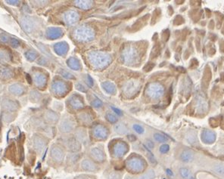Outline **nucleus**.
I'll return each instance as SVG.
<instances>
[{"instance_id":"obj_23","label":"nucleus","mask_w":224,"mask_h":179,"mask_svg":"<svg viewBox=\"0 0 224 179\" xmlns=\"http://www.w3.org/2000/svg\"><path fill=\"white\" fill-rule=\"evenodd\" d=\"M73 128V124L72 122H69V121H65V122H62L61 125V128L62 131L64 132H69L72 131Z\"/></svg>"},{"instance_id":"obj_20","label":"nucleus","mask_w":224,"mask_h":179,"mask_svg":"<svg viewBox=\"0 0 224 179\" xmlns=\"http://www.w3.org/2000/svg\"><path fill=\"white\" fill-rule=\"evenodd\" d=\"M70 103H71V105L74 108H81L84 107V102H83L82 98H80L79 96H74L72 97L71 100H70Z\"/></svg>"},{"instance_id":"obj_9","label":"nucleus","mask_w":224,"mask_h":179,"mask_svg":"<svg viewBox=\"0 0 224 179\" xmlns=\"http://www.w3.org/2000/svg\"><path fill=\"white\" fill-rule=\"evenodd\" d=\"M138 89H139V84L136 81L128 82L124 86V92L126 95H133Z\"/></svg>"},{"instance_id":"obj_4","label":"nucleus","mask_w":224,"mask_h":179,"mask_svg":"<svg viewBox=\"0 0 224 179\" xmlns=\"http://www.w3.org/2000/svg\"><path fill=\"white\" fill-rule=\"evenodd\" d=\"M146 92L148 96L151 98H159L163 95L164 89L161 84L158 82H151L148 85Z\"/></svg>"},{"instance_id":"obj_27","label":"nucleus","mask_w":224,"mask_h":179,"mask_svg":"<svg viewBox=\"0 0 224 179\" xmlns=\"http://www.w3.org/2000/svg\"><path fill=\"white\" fill-rule=\"evenodd\" d=\"M155 178V172L154 170L151 169V170L148 171L145 174H143L139 179H154Z\"/></svg>"},{"instance_id":"obj_15","label":"nucleus","mask_w":224,"mask_h":179,"mask_svg":"<svg viewBox=\"0 0 224 179\" xmlns=\"http://www.w3.org/2000/svg\"><path fill=\"white\" fill-rule=\"evenodd\" d=\"M101 87L106 92L109 94H114L116 92L115 86L110 82H103L101 83Z\"/></svg>"},{"instance_id":"obj_35","label":"nucleus","mask_w":224,"mask_h":179,"mask_svg":"<svg viewBox=\"0 0 224 179\" xmlns=\"http://www.w3.org/2000/svg\"><path fill=\"white\" fill-rule=\"evenodd\" d=\"M154 66H155V64H153V63H148V64L145 66L144 69H145V71H150V70H151V69L154 67Z\"/></svg>"},{"instance_id":"obj_12","label":"nucleus","mask_w":224,"mask_h":179,"mask_svg":"<svg viewBox=\"0 0 224 179\" xmlns=\"http://www.w3.org/2000/svg\"><path fill=\"white\" fill-rule=\"evenodd\" d=\"M83 169L87 172H95L98 169L96 165L90 160H84L81 163Z\"/></svg>"},{"instance_id":"obj_40","label":"nucleus","mask_w":224,"mask_h":179,"mask_svg":"<svg viewBox=\"0 0 224 179\" xmlns=\"http://www.w3.org/2000/svg\"><path fill=\"white\" fill-rule=\"evenodd\" d=\"M77 179H90L88 176H86V175H80L77 178Z\"/></svg>"},{"instance_id":"obj_32","label":"nucleus","mask_w":224,"mask_h":179,"mask_svg":"<svg viewBox=\"0 0 224 179\" xmlns=\"http://www.w3.org/2000/svg\"><path fill=\"white\" fill-rule=\"evenodd\" d=\"M170 150V147H169L168 144H163L162 146H161L160 147V152L162 153H166L169 151Z\"/></svg>"},{"instance_id":"obj_39","label":"nucleus","mask_w":224,"mask_h":179,"mask_svg":"<svg viewBox=\"0 0 224 179\" xmlns=\"http://www.w3.org/2000/svg\"><path fill=\"white\" fill-rule=\"evenodd\" d=\"M78 86H80V88H78V89H79V90L82 91V92H87V90H86V89H84V86H81V85H80V84H78Z\"/></svg>"},{"instance_id":"obj_36","label":"nucleus","mask_w":224,"mask_h":179,"mask_svg":"<svg viewBox=\"0 0 224 179\" xmlns=\"http://www.w3.org/2000/svg\"><path fill=\"white\" fill-rule=\"evenodd\" d=\"M112 109L113 110V111H114V112L116 113V114H118L119 116H122V115H123V113H122V111H120V110L117 109V108H116V107H112Z\"/></svg>"},{"instance_id":"obj_22","label":"nucleus","mask_w":224,"mask_h":179,"mask_svg":"<svg viewBox=\"0 0 224 179\" xmlns=\"http://www.w3.org/2000/svg\"><path fill=\"white\" fill-rule=\"evenodd\" d=\"M68 147L72 151H78L80 149V144L76 140L70 139L68 142Z\"/></svg>"},{"instance_id":"obj_30","label":"nucleus","mask_w":224,"mask_h":179,"mask_svg":"<svg viewBox=\"0 0 224 179\" xmlns=\"http://www.w3.org/2000/svg\"><path fill=\"white\" fill-rule=\"evenodd\" d=\"M106 119H108L109 122L111 123H115L117 122V118L114 115H113L112 114H108L106 115Z\"/></svg>"},{"instance_id":"obj_5","label":"nucleus","mask_w":224,"mask_h":179,"mask_svg":"<svg viewBox=\"0 0 224 179\" xmlns=\"http://www.w3.org/2000/svg\"><path fill=\"white\" fill-rule=\"evenodd\" d=\"M122 58L123 61L127 64H133L138 58V53L133 47H127L123 50L122 53Z\"/></svg>"},{"instance_id":"obj_14","label":"nucleus","mask_w":224,"mask_h":179,"mask_svg":"<svg viewBox=\"0 0 224 179\" xmlns=\"http://www.w3.org/2000/svg\"><path fill=\"white\" fill-rule=\"evenodd\" d=\"M180 158L185 163H189L192 161L194 158V153L192 150H186L181 153Z\"/></svg>"},{"instance_id":"obj_24","label":"nucleus","mask_w":224,"mask_h":179,"mask_svg":"<svg viewBox=\"0 0 224 179\" xmlns=\"http://www.w3.org/2000/svg\"><path fill=\"white\" fill-rule=\"evenodd\" d=\"M212 170L217 175L220 176H224V165L223 164H216L212 167Z\"/></svg>"},{"instance_id":"obj_7","label":"nucleus","mask_w":224,"mask_h":179,"mask_svg":"<svg viewBox=\"0 0 224 179\" xmlns=\"http://www.w3.org/2000/svg\"><path fill=\"white\" fill-rule=\"evenodd\" d=\"M108 130L104 125H97L93 130V135L95 139L99 140H105L108 136Z\"/></svg>"},{"instance_id":"obj_31","label":"nucleus","mask_w":224,"mask_h":179,"mask_svg":"<svg viewBox=\"0 0 224 179\" xmlns=\"http://www.w3.org/2000/svg\"><path fill=\"white\" fill-rule=\"evenodd\" d=\"M91 105H92V107H101V105H102V101H101V100L98 99V98H96V99L94 100L91 103Z\"/></svg>"},{"instance_id":"obj_21","label":"nucleus","mask_w":224,"mask_h":179,"mask_svg":"<svg viewBox=\"0 0 224 179\" xmlns=\"http://www.w3.org/2000/svg\"><path fill=\"white\" fill-rule=\"evenodd\" d=\"M67 64L68 66L71 69L75 70H79L80 69V64L79 61L77 59L74 58H71L67 61Z\"/></svg>"},{"instance_id":"obj_19","label":"nucleus","mask_w":224,"mask_h":179,"mask_svg":"<svg viewBox=\"0 0 224 179\" xmlns=\"http://www.w3.org/2000/svg\"><path fill=\"white\" fill-rule=\"evenodd\" d=\"M47 35L49 38H58L62 35V30L58 29V28H51L48 30Z\"/></svg>"},{"instance_id":"obj_16","label":"nucleus","mask_w":224,"mask_h":179,"mask_svg":"<svg viewBox=\"0 0 224 179\" xmlns=\"http://www.w3.org/2000/svg\"><path fill=\"white\" fill-rule=\"evenodd\" d=\"M53 89L57 94H64L65 92H67V87L65 83L56 82L53 85Z\"/></svg>"},{"instance_id":"obj_38","label":"nucleus","mask_w":224,"mask_h":179,"mask_svg":"<svg viewBox=\"0 0 224 179\" xmlns=\"http://www.w3.org/2000/svg\"><path fill=\"white\" fill-rule=\"evenodd\" d=\"M147 144H148V146L149 148L152 149L153 147H154V143L152 142V141H148V142H147Z\"/></svg>"},{"instance_id":"obj_26","label":"nucleus","mask_w":224,"mask_h":179,"mask_svg":"<svg viewBox=\"0 0 224 179\" xmlns=\"http://www.w3.org/2000/svg\"><path fill=\"white\" fill-rule=\"evenodd\" d=\"M180 174L183 179H190L191 177H192L190 170L186 169V168H182V169H180Z\"/></svg>"},{"instance_id":"obj_6","label":"nucleus","mask_w":224,"mask_h":179,"mask_svg":"<svg viewBox=\"0 0 224 179\" xmlns=\"http://www.w3.org/2000/svg\"><path fill=\"white\" fill-rule=\"evenodd\" d=\"M128 145L124 142H117L113 147V153L116 157H121L127 153Z\"/></svg>"},{"instance_id":"obj_2","label":"nucleus","mask_w":224,"mask_h":179,"mask_svg":"<svg viewBox=\"0 0 224 179\" xmlns=\"http://www.w3.org/2000/svg\"><path fill=\"white\" fill-rule=\"evenodd\" d=\"M145 164L143 159L139 156H133L130 157L126 161V168L128 170L133 173H139L144 171Z\"/></svg>"},{"instance_id":"obj_25","label":"nucleus","mask_w":224,"mask_h":179,"mask_svg":"<svg viewBox=\"0 0 224 179\" xmlns=\"http://www.w3.org/2000/svg\"><path fill=\"white\" fill-rule=\"evenodd\" d=\"M114 129H115L116 132L118 133L120 135H123L126 134V132H127V128H126V125L123 123L117 124L114 127Z\"/></svg>"},{"instance_id":"obj_37","label":"nucleus","mask_w":224,"mask_h":179,"mask_svg":"<svg viewBox=\"0 0 224 179\" xmlns=\"http://www.w3.org/2000/svg\"><path fill=\"white\" fill-rule=\"evenodd\" d=\"M87 79H88V83L90 84V86H93V79H92V78L91 77L90 75L87 76Z\"/></svg>"},{"instance_id":"obj_33","label":"nucleus","mask_w":224,"mask_h":179,"mask_svg":"<svg viewBox=\"0 0 224 179\" xmlns=\"http://www.w3.org/2000/svg\"><path fill=\"white\" fill-rule=\"evenodd\" d=\"M133 128L135 131H136L137 133H139V134H142V133L144 132V128H142L141 125H138V124H135V125H133Z\"/></svg>"},{"instance_id":"obj_34","label":"nucleus","mask_w":224,"mask_h":179,"mask_svg":"<svg viewBox=\"0 0 224 179\" xmlns=\"http://www.w3.org/2000/svg\"><path fill=\"white\" fill-rule=\"evenodd\" d=\"M37 82L39 83V84H44L45 83V77L43 76V75H38L37 76Z\"/></svg>"},{"instance_id":"obj_17","label":"nucleus","mask_w":224,"mask_h":179,"mask_svg":"<svg viewBox=\"0 0 224 179\" xmlns=\"http://www.w3.org/2000/svg\"><path fill=\"white\" fill-rule=\"evenodd\" d=\"M92 3L93 2L90 1V0H83V1H76L75 2V5L77 7L80 8V9H84V10H88L92 8Z\"/></svg>"},{"instance_id":"obj_18","label":"nucleus","mask_w":224,"mask_h":179,"mask_svg":"<svg viewBox=\"0 0 224 179\" xmlns=\"http://www.w3.org/2000/svg\"><path fill=\"white\" fill-rule=\"evenodd\" d=\"M56 52L59 54H66L67 50H68V46L65 42H61V43L57 44L55 47Z\"/></svg>"},{"instance_id":"obj_10","label":"nucleus","mask_w":224,"mask_h":179,"mask_svg":"<svg viewBox=\"0 0 224 179\" xmlns=\"http://www.w3.org/2000/svg\"><path fill=\"white\" fill-rule=\"evenodd\" d=\"M202 141L207 144L213 143L216 139V135L214 132L209 131V130H204L201 134Z\"/></svg>"},{"instance_id":"obj_1","label":"nucleus","mask_w":224,"mask_h":179,"mask_svg":"<svg viewBox=\"0 0 224 179\" xmlns=\"http://www.w3.org/2000/svg\"><path fill=\"white\" fill-rule=\"evenodd\" d=\"M88 58L91 64L98 69L105 68L112 61V58L109 54L101 51H91L88 54Z\"/></svg>"},{"instance_id":"obj_42","label":"nucleus","mask_w":224,"mask_h":179,"mask_svg":"<svg viewBox=\"0 0 224 179\" xmlns=\"http://www.w3.org/2000/svg\"><path fill=\"white\" fill-rule=\"evenodd\" d=\"M126 179H136V178H133V177H130V176H127L126 178Z\"/></svg>"},{"instance_id":"obj_29","label":"nucleus","mask_w":224,"mask_h":179,"mask_svg":"<svg viewBox=\"0 0 224 179\" xmlns=\"http://www.w3.org/2000/svg\"><path fill=\"white\" fill-rule=\"evenodd\" d=\"M154 138L156 141H158V142H161V143L166 142V141L168 140L166 136H164V135L161 134V133H155V134L154 135Z\"/></svg>"},{"instance_id":"obj_28","label":"nucleus","mask_w":224,"mask_h":179,"mask_svg":"<svg viewBox=\"0 0 224 179\" xmlns=\"http://www.w3.org/2000/svg\"><path fill=\"white\" fill-rule=\"evenodd\" d=\"M45 142L41 138H37L34 141V146H35L36 149L37 150H42L43 147H44Z\"/></svg>"},{"instance_id":"obj_13","label":"nucleus","mask_w":224,"mask_h":179,"mask_svg":"<svg viewBox=\"0 0 224 179\" xmlns=\"http://www.w3.org/2000/svg\"><path fill=\"white\" fill-rule=\"evenodd\" d=\"M65 20L69 24H73L79 20V15H78L77 12L70 11L65 15Z\"/></svg>"},{"instance_id":"obj_11","label":"nucleus","mask_w":224,"mask_h":179,"mask_svg":"<svg viewBox=\"0 0 224 179\" xmlns=\"http://www.w3.org/2000/svg\"><path fill=\"white\" fill-rule=\"evenodd\" d=\"M51 156L55 161L61 162L64 158V152L60 147H54L51 150Z\"/></svg>"},{"instance_id":"obj_8","label":"nucleus","mask_w":224,"mask_h":179,"mask_svg":"<svg viewBox=\"0 0 224 179\" xmlns=\"http://www.w3.org/2000/svg\"><path fill=\"white\" fill-rule=\"evenodd\" d=\"M91 155H92V158L97 162L102 163L105 160V155L104 152L101 149L97 148V147H94L91 150Z\"/></svg>"},{"instance_id":"obj_41","label":"nucleus","mask_w":224,"mask_h":179,"mask_svg":"<svg viewBox=\"0 0 224 179\" xmlns=\"http://www.w3.org/2000/svg\"><path fill=\"white\" fill-rule=\"evenodd\" d=\"M128 138H129V139L130 140V141H135V140H136V138L135 137L134 135H129V137H128Z\"/></svg>"},{"instance_id":"obj_3","label":"nucleus","mask_w":224,"mask_h":179,"mask_svg":"<svg viewBox=\"0 0 224 179\" xmlns=\"http://www.w3.org/2000/svg\"><path fill=\"white\" fill-rule=\"evenodd\" d=\"M74 37L78 41L88 42L93 40L95 37V32L92 28L88 26H80L75 30Z\"/></svg>"}]
</instances>
